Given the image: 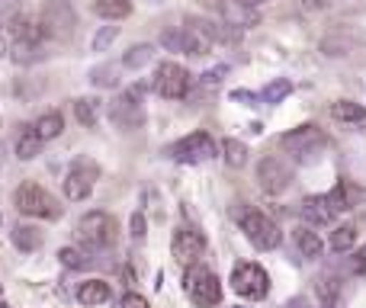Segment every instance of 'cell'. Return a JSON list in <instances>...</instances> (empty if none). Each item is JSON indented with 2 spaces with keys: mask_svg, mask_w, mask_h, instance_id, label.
<instances>
[{
  "mask_svg": "<svg viewBox=\"0 0 366 308\" xmlns=\"http://www.w3.org/2000/svg\"><path fill=\"white\" fill-rule=\"evenodd\" d=\"M331 0H296V6L299 10H305V13H318V10H325Z\"/></svg>",
  "mask_w": 366,
  "mask_h": 308,
  "instance_id": "38",
  "label": "cell"
},
{
  "mask_svg": "<svg viewBox=\"0 0 366 308\" xmlns=\"http://www.w3.org/2000/svg\"><path fill=\"white\" fill-rule=\"evenodd\" d=\"M97 180H100V164L90 161V157H77L68 167V174H64V196L71 202H84L94 193Z\"/></svg>",
  "mask_w": 366,
  "mask_h": 308,
  "instance_id": "6",
  "label": "cell"
},
{
  "mask_svg": "<svg viewBox=\"0 0 366 308\" xmlns=\"http://www.w3.org/2000/svg\"><path fill=\"white\" fill-rule=\"evenodd\" d=\"M161 45L167 51H180V55H209L212 49V39L206 32H199L196 26H183V29H167L161 32Z\"/></svg>",
  "mask_w": 366,
  "mask_h": 308,
  "instance_id": "10",
  "label": "cell"
},
{
  "mask_svg": "<svg viewBox=\"0 0 366 308\" xmlns=\"http://www.w3.org/2000/svg\"><path fill=\"white\" fill-rule=\"evenodd\" d=\"M225 64H219V68H212V71H206V74H202V87H215V84L222 81V77H225Z\"/></svg>",
  "mask_w": 366,
  "mask_h": 308,
  "instance_id": "36",
  "label": "cell"
},
{
  "mask_svg": "<svg viewBox=\"0 0 366 308\" xmlns=\"http://www.w3.org/2000/svg\"><path fill=\"white\" fill-rule=\"evenodd\" d=\"M290 94H292V84L286 81V77H280V81H270V84H267L264 94H260V100H264V103H283Z\"/></svg>",
  "mask_w": 366,
  "mask_h": 308,
  "instance_id": "32",
  "label": "cell"
},
{
  "mask_svg": "<svg viewBox=\"0 0 366 308\" xmlns=\"http://www.w3.org/2000/svg\"><path fill=\"white\" fill-rule=\"evenodd\" d=\"M116 36H119V29H116V26H103V29L94 36V51H107L109 45L116 42Z\"/></svg>",
  "mask_w": 366,
  "mask_h": 308,
  "instance_id": "33",
  "label": "cell"
},
{
  "mask_svg": "<svg viewBox=\"0 0 366 308\" xmlns=\"http://www.w3.org/2000/svg\"><path fill=\"white\" fill-rule=\"evenodd\" d=\"M315 292H318V299H322V305L331 308L337 302V292H341V279H337L335 273H322L315 283Z\"/></svg>",
  "mask_w": 366,
  "mask_h": 308,
  "instance_id": "28",
  "label": "cell"
},
{
  "mask_svg": "<svg viewBox=\"0 0 366 308\" xmlns=\"http://www.w3.org/2000/svg\"><path fill=\"white\" fill-rule=\"evenodd\" d=\"M71 106H74V119L84 129H94L100 122V100H94V96H77Z\"/></svg>",
  "mask_w": 366,
  "mask_h": 308,
  "instance_id": "20",
  "label": "cell"
},
{
  "mask_svg": "<svg viewBox=\"0 0 366 308\" xmlns=\"http://www.w3.org/2000/svg\"><path fill=\"white\" fill-rule=\"evenodd\" d=\"M296 247H299V254H302L305 260L322 257V251H325L322 238H318L312 228H299V232H296Z\"/></svg>",
  "mask_w": 366,
  "mask_h": 308,
  "instance_id": "24",
  "label": "cell"
},
{
  "mask_svg": "<svg viewBox=\"0 0 366 308\" xmlns=\"http://www.w3.org/2000/svg\"><path fill=\"white\" fill-rule=\"evenodd\" d=\"M10 241H13V247L16 251H23V254H32V251H39L42 247V232H39L36 225H13V232H10Z\"/></svg>",
  "mask_w": 366,
  "mask_h": 308,
  "instance_id": "17",
  "label": "cell"
},
{
  "mask_svg": "<svg viewBox=\"0 0 366 308\" xmlns=\"http://www.w3.org/2000/svg\"><path fill=\"white\" fill-rule=\"evenodd\" d=\"M171 157L177 164H206L215 157V141L206 132H193L171 148Z\"/></svg>",
  "mask_w": 366,
  "mask_h": 308,
  "instance_id": "12",
  "label": "cell"
},
{
  "mask_svg": "<svg viewBox=\"0 0 366 308\" xmlns=\"http://www.w3.org/2000/svg\"><path fill=\"white\" fill-rule=\"evenodd\" d=\"M90 251H94V247H90ZM90 251H84V247H61V251H58V260H61L68 270H90V267L97 264Z\"/></svg>",
  "mask_w": 366,
  "mask_h": 308,
  "instance_id": "22",
  "label": "cell"
},
{
  "mask_svg": "<svg viewBox=\"0 0 366 308\" xmlns=\"http://www.w3.org/2000/svg\"><path fill=\"white\" fill-rule=\"evenodd\" d=\"M0 308H13V305H6V302H0Z\"/></svg>",
  "mask_w": 366,
  "mask_h": 308,
  "instance_id": "43",
  "label": "cell"
},
{
  "mask_svg": "<svg viewBox=\"0 0 366 308\" xmlns=\"http://www.w3.org/2000/svg\"><path fill=\"white\" fill-rule=\"evenodd\" d=\"M6 49V45H4V36H0V51H4Z\"/></svg>",
  "mask_w": 366,
  "mask_h": 308,
  "instance_id": "42",
  "label": "cell"
},
{
  "mask_svg": "<svg viewBox=\"0 0 366 308\" xmlns=\"http://www.w3.org/2000/svg\"><path fill=\"white\" fill-rule=\"evenodd\" d=\"M13 206L19 215H29V219H51L55 222L61 215V206L55 202V196L49 189H42L39 183H19L13 189Z\"/></svg>",
  "mask_w": 366,
  "mask_h": 308,
  "instance_id": "1",
  "label": "cell"
},
{
  "mask_svg": "<svg viewBox=\"0 0 366 308\" xmlns=\"http://www.w3.org/2000/svg\"><path fill=\"white\" fill-rule=\"evenodd\" d=\"M152 58H154V45L152 42H139V45H132V49L126 51L122 64H126L129 71H139V68H145V64H152Z\"/></svg>",
  "mask_w": 366,
  "mask_h": 308,
  "instance_id": "27",
  "label": "cell"
},
{
  "mask_svg": "<svg viewBox=\"0 0 366 308\" xmlns=\"http://www.w3.org/2000/svg\"><path fill=\"white\" fill-rule=\"evenodd\" d=\"M241 232L247 234V241H251L257 251H273V247H280V241H283L280 225L270 215L257 212V209H247V212L241 215Z\"/></svg>",
  "mask_w": 366,
  "mask_h": 308,
  "instance_id": "5",
  "label": "cell"
},
{
  "mask_svg": "<svg viewBox=\"0 0 366 308\" xmlns=\"http://www.w3.org/2000/svg\"><path fill=\"white\" fill-rule=\"evenodd\" d=\"M142 90H126L116 100H109V119H113L116 129H142L145 126V109H142Z\"/></svg>",
  "mask_w": 366,
  "mask_h": 308,
  "instance_id": "11",
  "label": "cell"
},
{
  "mask_svg": "<svg viewBox=\"0 0 366 308\" xmlns=\"http://www.w3.org/2000/svg\"><path fill=\"white\" fill-rule=\"evenodd\" d=\"M42 32L55 42H68L77 29V10L71 0H45L42 4V19H39Z\"/></svg>",
  "mask_w": 366,
  "mask_h": 308,
  "instance_id": "3",
  "label": "cell"
},
{
  "mask_svg": "<svg viewBox=\"0 0 366 308\" xmlns=\"http://www.w3.org/2000/svg\"><path fill=\"white\" fill-rule=\"evenodd\" d=\"M119 222L113 219L109 212H87L81 215V222H77V234H81V241L87 247H94V251H103V247H113L116 241H119Z\"/></svg>",
  "mask_w": 366,
  "mask_h": 308,
  "instance_id": "2",
  "label": "cell"
},
{
  "mask_svg": "<svg viewBox=\"0 0 366 308\" xmlns=\"http://www.w3.org/2000/svg\"><path fill=\"white\" fill-rule=\"evenodd\" d=\"M331 199H335V206L341 209V212H347V209L360 206V202L366 199V189L354 187V183H350V180H341L335 189H331Z\"/></svg>",
  "mask_w": 366,
  "mask_h": 308,
  "instance_id": "18",
  "label": "cell"
},
{
  "mask_svg": "<svg viewBox=\"0 0 366 308\" xmlns=\"http://www.w3.org/2000/svg\"><path fill=\"white\" fill-rule=\"evenodd\" d=\"M232 289L238 292L241 299H267L270 292V277L260 264H238L232 273Z\"/></svg>",
  "mask_w": 366,
  "mask_h": 308,
  "instance_id": "9",
  "label": "cell"
},
{
  "mask_svg": "<svg viewBox=\"0 0 366 308\" xmlns=\"http://www.w3.org/2000/svg\"><path fill=\"white\" fill-rule=\"evenodd\" d=\"M280 145H283V151H290L296 157V161H315V154L328 145V139H325V132L318 126H299V129H292V132H286L283 139H280Z\"/></svg>",
  "mask_w": 366,
  "mask_h": 308,
  "instance_id": "7",
  "label": "cell"
},
{
  "mask_svg": "<svg viewBox=\"0 0 366 308\" xmlns=\"http://www.w3.org/2000/svg\"><path fill=\"white\" fill-rule=\"evenodd\" d=\"M0 292H4V286H0Z\"/></svg>",
  "mask_w": 366,
  "mask_h": 308,
  "instance_id": "44",
  "label": "cell"
},
{
  "mask_svg": "<svg viewBox=\"0 0 366 308\" xmlns=\"http://www.w3.org/2000/svg\"><path fill=\"white\" fill-rule=\"evenodd\" d=\"M183 289H187L189 302L199 305V308H215V305L222 302V283H219V277H215L212 270H206V267H199V264L187 267Z\"/></svg>",
  "mask_w": 366,
  "mask_h": 308,
  "instance_id": "4",
  "label": "cell"
},
{
  "mask_svg": "<svg viewBox=\"0 0 366 308\" xmlns=\"http://www.w3.org/2000/svg\"><path fill=\"white\" fill-rule=\"evenodd\" d=\"M350 273H357V277H360V273H366V244L354 254V260H350Z\"/></svg>",
  "mask_w": 366,
  "mask_h": 308,
  "instance_id": "37",
  "label": "cell"
},
{
  "mask_svg": "<svg viewBox=\"0 0 366 308\" xmlns=\"http://www.w3.org/2000/svg\"><path fill=\"white\" fill-rule=\"evenodd\" d=\"M357 244V225H337L331 232V251L335 254H347Z\"/></svg>",
  "mask_w": 366,
  "mask_h": 308,
  "instance_id": "30",
  "label": "cell"
},
{
  "mask_svg": "<svg viewBox=\"0 0 366 308\" xmlns=\"http://www.w3.org/2000/svg\"><path fill=\"white\" fill-rule=\"evenodd\" d=\"M331 116H335L337 122H350V126H366V109L360 103L354 100H337L335 106H331Z\"/></svg>",
  "mask_w": 366,
  "mask_h": 308,
  "instance_id": "21",
  "label": "cell"
},
{
  "mask_svg": "<svg viewBox=\"0 0 366 308\" xmlns=\"http://www.w3.org/2000/svg\"><path fill=\"white\" fill-rule=\"evenodd\" d=\"M222 157H225L228 167H244L247 164V148L238 139H225L222 141Z\"/></svg>",
  "mask_w": 366,
  "mask_h": 308,
  "instance_id": "31",
  "label": "cell"
},
{
  "mask_svg": "<svg viewBox=\"0 0 366 308\" xmlns=\"http://www.w3.org/2000/svg\"><path fill=\"white\" fill-rule=\"evenodd\" d=\"M193 87V74H189L183 64L177 61H161L154 71V90H158L164 100H183Z\"/></svg>",
  "mask_w": 366,
  "mask_h": 308,
  "instance_id": "8",
  "label": "cell"
},
{
  "mask_svg": "<svg viewBox=\"0 0 366 308\" xmlns=\"http://www.w3.org/2000/svg\"><path fill=\"white\" fill-rule=\"evenodd\" d=\"M129 228H132V238H135V241H142V238H145V234H148L145 215H142V212H135V215H132V222H129Z\"/></svg>",
  "mask_w": 366,
  "mask_h": 308,
  "instance_id": "34",
  "label": "cell"
},
{
  "mask_svg": "<svg viewBox=\"0 0 366 308\" xmlns=\"http://www.w3.org/2000/svg\"><path fill=\"white\" fill-rule=\"evenodd\" d=\"M132 0H97L94 4V13L103 19H126L132 16Z\"/></svg>",
  "mask_w": 366,
  "mask_h": 308,
  "instance_id": "23",
  "label": "cell"
},
{
  "mask_svg": "<svg viewBox=\"0 0 366 308\" xmlns=\"http://www.w3.org/2000/svg\"><path fill=\"white\" fill-rule=\"evenodd\" d=\"M232 100H238V103H247V106H251V103L257 100V96H254L251 90H232Z\"/></svg>",
  "mask_w": 366,
  "mask_h": 308,
  "instance_id": "39",
  "label": "cell"
},
{
  "mask_svg": "<svg viewBox=\"0 0 366 308\" xmlns=\"http://www.w3.org/2000/svg\"><path fill=\"white\" fill-rule=\"evenodd\" d=\"M299 212H302V219L309 222V225H331V222L341 215V209L335 206L331 193H325V196H305Z\"/></svg>",
  "mask_w": 366,
  "mask_h": 308,
  "instance_id": "15",
  "label": "cell"
},
{
  "mask_svg": "<svg viewBox=\"0 0 366 308\" xmlns=\"http://www.w3.org/2000/svg\"><path fill=\"white\" fill-rule=\"evenodd\" d=\"M122 279H126V283H132V279H135V273H132V267H122Z\"/></svg>",
  "mask_w": 366,
  "mask_h": 308,
  "instance_id": "41",
  "label": "cell"
},
{
  "mask_svg": "<svg viewBox=\"0 0 366 308\" xmlns=\"http://www.w3.org/2000/svg\"><path fill=\"white\" fill-rule=\"evenodd\" d=\"M42 145H45V139L39 135L36 122H32V126H19V135H16V157L19 161H32V157L42 151Z\"/></svg>",
  "mask_w": 366,
  "mask_h": 308,
  "instance_id": "16",
  "label": "cell"
},
{
  "mask_svg": "<svg viewBox=\"0 0 366 308\" xmlns=\"http://www.w3.org/2000/svg\"><path fill=\"white\" fill-rule=\"evenodd\" d=\"M109 299V283L103 279H87L77 286V302L81 305H103Z\"/></svg>",
  "mask_w": 366,
  "mask_h": 308,
  "instance_id": "19",
  "label": "cell"
},
{
  "mask_svg": "<svg viewBox=\"0 0 366 308\" xmlns=\"http://www.w3.org/2000/svg\"><path fill=\"white\" fill-rule=\"evenodd\" d=\"M119 308H152V305H148V299L139 296V292H126V296H122V302H119Z\"/></svg>",
  "mask_w": 366,
  "mask_h": 308,
  "instance_id": "35",
  "label": "cell"
},
{
  "mask_svg": "<svg viewBox=\"0 0 366 308\" xmlns=\"http://www.w3.org/2000/svg\"><path fill=\"white\" fill-rule=\"evenodd\" d=\"M286 308H312V305H309V299L296 296V299H290V302H286Z\"/></svg>",
  "mask_w": 366,
  "mask_h": 308,
  "instance_id": "40",
  "label": "cell"
},
{
  "mask_svg": "<svg viewBox=\"0 0 366 308\" xmlns=\"http://www.w3.org/2000/svg\"><path fill=\"white\" fill-rule=\"evenodd\" d=\"M257 183H260V189H264V193H270V196L286 193V189H290V183H292L290 164L280 161V157H264V161L257 164Z\"/></svg>",
  "mask_w": 366,
  "mask_h": 308,
  "instance_id": "13",
  "label": "cell"
},
{
  "mask_svg": "<svg viewBox=\"0 0 366 308\" xmlns=\"http://www.w3.org/2000/svg\"><path fill=\"white\" fill-rule=\"evenodd\" d=\"M36 129H39V135H42L45 141H51V139H58V135L64 132V116L61 113H45V116H39L36 119Z\"/></svg>",
  "mask_w": 366,
  "mask_h": 308,
  "instance_id": "29",
  "label": "cell"
},
{
  "mask_svg": "<svg viewBox=\"0 0 366 308\" xmlns=\"http://www.w3.org/2000/svg\"><path fill=\"white\" fill-rule=\"evenodd\" d=\"M119 64H97L94 71H90V84L94 87H100V90H113V87H119Z\"/></svg>",
  "mask_w": 366,
  "mask_h": 308,
  "instance_id": "26",
  "label": "cell"
},
{
  "mask_svg": "<svg viewBox=\"0 0 366 308\" xmlns=\"http://www.w3.org/2000/svg\"><path fill=\"white\" fill-rule=\"evenodd\" d=\"M10 58L16 64H36V61H42V58H45L42 42H13L10 45Z\"/></svg>",
  "mask_w": 366,
  "mask_h": 308,
  "instance_id": "25",
  "label": "cell"
},
{
  "mask_svg": "<svg viewBox=\"0 0 366 308\" xmlns=\"http://www.w3.org/2000/svg\"><path fill=\"white\" fill-rule=\"evenodd\" d=\"M171 251L183 267H193L196 260L206 254V234L196 232V228H177L174 241H171Z\"/></svg>",
  "mask_w": 366,
  "mask_h": 308,
  "instance_id": "14",
  "label": "cell"
}]
</instances>
